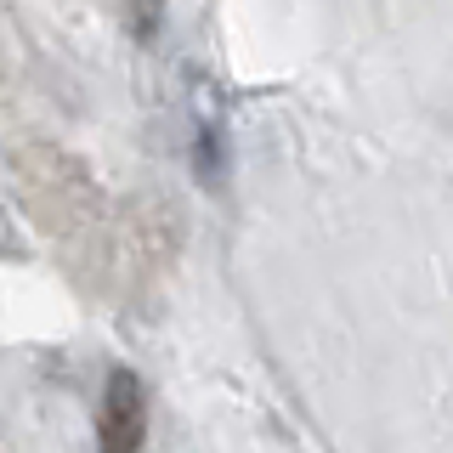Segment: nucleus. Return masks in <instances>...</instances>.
<instances>
[{"mask_svg":"<svg viewBox=\"0 0 453 453\" xmlns=\"http://www.w3.org/2000/svg\"><path fill=\"white\" fill-rule=\"evenodd\" d=\"M103 453H142V436H148V408H142V386L136 374L113 368L108 374V396H103Z\"/></svg>","mask_w":453,"mask_h":453,"instance_id":"obj_1","label":"nucleus"}]
</instances>
